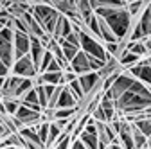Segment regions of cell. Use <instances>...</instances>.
I'll return each instance as SVG.
<instances>
[{"label":"cell","mask_w":151,"mask_h":149,"mask_svg":"<svg viewBox=\"0 0 151 149\" xmlns=\"http://www.w3.org/2000/svg\"><path fill=\"white\" fill-rule=\"evenodd\" d=\"M79 111V106H74V108H54L52 110V120L56 119H70Z\"/></svg>","instance_id":"16"},{"label":"cell","mask_w":151,"mask_h":149,"mask_svg":"<svg viewBox=\"0 0 151 149\" xmlns=\"http://www.w3.org/2000/svg\"><path fill=\"white\" fill-rule=\"evenodd\" d=\"M70 70L72 72H76L78 76H81V74H86V72H90V65H88V56L79 49L78 50V54L74 56V58L70 59Z\"/></svg>","instance_id":"8"},{"label":"cell","mask_w":151,"mask_h":149,"mask_svg":"<svg viewBox=\"0 0 151 149\" xmlns=\"http://www.w3.org/2000/svg\"><path fill=\"white\" fill-rule=\"evenodd\" d=\"M34 90H36V95H38V104L42 106V110H45L49 99H47V94H45V90H43V85H36Z\"/></svg>","instance_id":"29"},{"label":"cell","mask_w":151,"mask_h":149,"mask_svg":"<svg viewBox=\"0 0 151 149\" xmlns=\"http://www.w3.org/2000/svg\"><path fill=\"white\" fill-rule=\"evenodd\" d=\"M139 59H142V58H139L137 54H133V52H129V50H124L119 58H117V61H119V65L121 67H131V65H135V63H139Z\"/></svg>","instance_id":"18"},{"label":"cell","mask_w":151,"mask_h":149,"mask_svg":"<svg viewBox=\"0 0 151 149\" xmlns=\"http://www.w3.org/2000/svg\"><path fill=\"white\" fill-rule=\"evenodd\" d=\"M93 14L101 16L103 20L110 25V29L113 31V34L117 36V40H126L128 34L131 31V18L126 11V7H96Z\"/></svg>","instance_id":"1"},{"label":"cell","mask_w":151,"mask_h":149,"mask_svg":"<svg viewBox=\"0 0 151 149\" xmlns=\"http://www.w3.org/2000/svg\"><path fill=\"white\" fill-rule=\"evenodd\" d=\"M131 137H133V144H135V149H144L146 147V142H147V137L142 135L139 129L133 126V131H131Z\"/></svg>","instance_id":"27"},{"label":"cell","mask_w":151,"mask_h":149,"mask_svg":"<svg viewBox=\"0 0 151 149\" xmlns=\"http://www.w3.org/2000/svg\"><path fill=\"white\" fill-rule=\"evenodd\" d=\"M137 24L140 25V31L144 34V38L151 34V2H147L144 6V9L140 11V16H139Z\"/></svg>","instance_id":"11"},{"label":"cell","mask_w":151,"mask_h":149,"mask_svg":"<svg viewBox=\"0 0 151 149\" xmlns=\"http://www.w3.org/2000/svg\"><path fill=\"white\" fill-rule=\"evenodd\" d=\"M70 31H72V24H70V20H68V18H67L65 14H61V13H60L58 24H56V27H54V32H52V38H54V40L65 38V36H67Z\"/></svg>","instance_id":"12"},{"label":"cell","mask_w":151,"mask_h":149,"mask_svg":"<svg viewBox=\"0 0 151 149\" xmlns=\"http://www.w3.org/2000/svg\"><path fill=\"white\" fill-rule=\"evenodd\" d=\"M67 86L70 88V92L74 94V97L78 99V102L81 104L83 101H85V94H83V88H81V85H79V81L78 79H74V81H70V83H67Z\"/></svg>","instance_id":"24"},{"label":"cell","mask_w":151,"mask_h":149,"mask_svg":"<svg viewBox=\"0 0 151 149\" xmlns=\"http://www.w3.org/2000/svg\"><path fill=\"white\" fill-rule=\"evenodd\" d=\"M63 68H61V65L58 63V61H56L54 58L50 59V63L47 65V68H45V72H61Z\"/></svg>","instance_id":"32"},{"label":"cell","mask_w":151,"mask_h":149,"mask_svg":"<svg viewBox=\"0 0 151 149\" xmlns=\"http://www.w3.org/2000/svg\"><path fill=\"white\" fill-rule=\"evenodd\" d=\"M4 27H6V24H4V22H0V31H2Z\"/></svg>","instance_id":"38"},{"label":"cell","mask_w":151,"mask_h":149,"mask_svg":"<svg viewBox=\"0 0 151 149\" xmlns=\"http://www.w3.org/2000/svg\"><path fill=\"white\" fill-rule=\"evenodd\" d=\"M74 106H79L78 99L74 97V94L70 92V88L65 85L60 92V97H58V102H56V108H74Z\"/></svg>","instance_id":"10"},{"label":"cell","mask_w":151,"mask_h":149,"mask_svg":"<svg viewBox=\"0 0 151 149\" xmlns=\"http://www.w3.org/2000/svg\"><path fill=\"white\" fill-rule=\"evenodd\" d=\"M58 43H60V47H61V50H63V56H65V59L70 63V59L74 58L76 54H78V50H79V47H76V45H72V43H68L65 38H60L58 40Z\"/></svg>","instance_id":"17"},{"label":"cell","mask_w":151,"mask_h":149,"mask_svg":"<svg viewBox=\"0 0 151 149\" xmlns=\"http://www.w3.org/2000/svg\"><path fill=\"white\" fill-rule=\"evenodd\" d=\"M29 49H31L29 34L14 31V34H13V59H18V58H22V56L29 54Z\"/></svg>","instance_id":"6"},{"label":"cell","mask_w":151,"mask_h":149,"mask_svg":"<svg viewBox=\"0 0 151 149\" xmlns=\"http://www.w3.org/2000/svg\"><path fill=\"white\" fill-rule=\"evenodd\" d=\"M65 40H67L68 43L76 45V47H79V32H76V31H70V32L65 36Z\"/></svg>","instance_id":"31"},{"label":"cell","mask_w":151,"mask_h":149,"mask_svg":"<svg viewBox=\"0 0 151 149\" xmlns=\"http://www.w3.org/2000/svg\"><path fill=\"white\" fill-rule=\"evenodd\" d=\"M4 79H6V77H0V90H2V85H4Z\"/></svg>","instance_id":"37"},{"label":"cell","mask_w":151,"mask_h":149,"mask_svg":"<svg viewBox=\"0 0 151 149\" xmlns=\"http://www.w3.org/2000/svg\"><path fill=\"white\" fill-rule=\"evenodd\" d=\"M54 11H56V9H54L52 4H32V6H31L32 16L36 18V22L40 24L42 27H43V24L49 20V16H50Z\"/></svg>","instance_id":"9"},{"label":"cell","mask_w":151,"mask_h":149,"mask_svg":"<svg viewBox=\"0 0 151 149\" xmlns=\"http://www.w3.org/2000/svg\"><path fill=\"white\" fill-rule=\"evenodd\" d=\"M88 56V54H86ZM104 59H99V58H93V56H88V65H90V70H93V72H97V70H101L103 67H104Z\"/></svg>","instance_id":"30"},{"label":"cell","mask_w":151,"mask_h":149,"mask_svg":"<svg viewBox=\"0 0 151 149\" xmlns=\"http://www.w3.org/2000/svg\"><path fill=\"white\" fill-rule=\"evenodd\" d=\"M149 2H151V0H149Z\"/></svg>","instance_id":"41"},{"label":"cell","mask_w":151,"mask_h":149,"mask_svg":"<svg viewBox=\"0 0 151 149\" xmlns=\"http://www.w3.org/2000/svg\"><path fill=\"white\" fill-rule=\"evenodd\" d=\"M135 81V77L131 76L129 72H121L119 74V77L115 79V83H113L111 86H110V92H111V95H113V101L115 99H119L126 90H129V86H131V83Z\"/></svg>","instance_id":"7"},{"label":"cell","mask_w":151,"mask_h":149,"mask_svg":"<svg viewBox=\"0 0 151 149\" xmlns=\"http://www.w3.org/2000/svg\"><path fill=\"white\" fill-rule=\"evenodd\" d=\"M147 38H149V40H151V34H149V36H147Z\"/></svg>","instance_id":"39"},{"label":"cell","mask_w":151,"mask_h":149,"mask_svg":"<svg viewBox=\"0 0 151 149\" xmlns=\"http://www.w3.org/2000/svg\"><path fill=\"white\" fill-rule=\"evenodd\" d=\"M78 81L83 88V94H85V99L90 97L92 94H96V92H99V85H101V77L97 76V72H86V74H81V76H78Z\"/></svg>","instance_id":"5"},{"label":"cell","mask_w":151,"mask_h":149,"mask_svg":"<svg viewBox=\"0 0 151 149\" xmlns=\"http://www.w3.org/2000/svg\"><path fill=\"white\" fill-rule=\"evenodd\" d=\"M0 149H18V147H14V145H7V147H0Z\"/></svg>","instance_id":"36"},{"label":"cell","mask_w":151,"mask_h":149,"mask_svg":"<svg viewBox=\"0 0 151 149\" xmlns=\"http://www.w3.org/2000/svg\"><path fill=\"white\" fill-rule=\"evenodd\" d=\"M119 68H121V65H119L117 58H113V59L106 61V63H104V67H103L101 70H97V76H99V77H101V81H103L106 76H110L111 72H115V70H119Z\"/></svg>","instance_id":"19"},{"label":"cell","mask_w":151,"mask_h":149,"mask_svg":"<svg viewBox=\"0 0 151 149\" xmlns=\"http://www.w3.org/2000/svg\"><path fill=\"white\" fill-rule=\"evenodd\" d=\"M18 106H20V99H14V97H2V108L7 115H14Z\"/></svg>","instance_id":"20"},{"label":"cell","mask_w":151,"mask_h":149,"mask_svg":"<svg viewBox=\"0 0 151 149\" xmlns=\"http://www.w3.org/2000/svg\"><path fill=\"white\" fill-rule=\"evenodd\" d=\"M78 138H79V140L85 144V147H86V149H97V144H99V138H97V135H92V133L81 131Z\"/></svg>","instance_id":"22"},{"label":"cell","mask_w":151,"mask_h":149,"mask_svg":"<svg viewBox=\"0 0 151 149\" xmlns=\"http://www.w3.org/2000/svg\"><path fill=\"white\" fill-rule=\"evenodd\" d=\"M126 50L137 54L139 58H144V56H147V50H146V45H144L142 40H140V42H128V43H126Z\"/></svg>","instance_id":"23"},{"label":"cell","mask_w":151,"mask_h":149,"mask_svg":"<svg viewBox=\"0 0 151 149\" xmlns=\"http://www.w3.org/2000/svg\"><path fill=\"white\" fill-rule=\"evenodd\" d=\"M144 0H135V2H129V4H126V11H128V14L131 16V18H135V16H139V13L144 9Z\"/></svg>","instance_id":"25"},{"label":"cell","mask_w":151,"mask_h":149,"mask_svg":"<svg viewBox=\"0 0 151 149\" xmlns=\"http://www.w3.org/2000/svg\"><path fill=\"white\" fill-rule=\"evenodd\" d=\"M13 27L6 25L2 31H0V59H2L9 68L13 65Z\"/></svg>","instance_id":"3"},{"label":"cell","mask_w":151,"mask_h":149,"mask_svg":"<svg viewBox=\"0 0 151 149\" xmlns=\"http://www.w3.org/2000/svg\"><path fill=\"white\" fill-rule=\"evenodd\" d=\"M9 74H14V76H18V77H31V79H34L38 70H36V67H34V63L31 59V56L25 54V56H22V58H18V59L13 61V65L9 68Z\"/></svg>","instance_id":"4"},{"label":"cell","mask_w":151,"mask_h":149,"mask_svg":"<svg viewBox=\"0 0 151 149\" xmlns=\"http://www.w3.org/2000/svg\"><path fill=\"white\" fill-rule=\"evenodd\" d=\"M20 104H22V106H27V108H31V110H34V111H42V106L38 104V95H36L34 86L27 92V94H24V95L20 97Z\"/></svg>","instance_id":"13"},{"label":"cell","mask_w":151,"mask_h":149,"mask_svg":"<svg viewBox=\"0 0 151 149\" xmlns=\"http://www.w3.org/2000/svg\"><path fill=\"white\" fill-rule=\"evenodd\" d=\"M133 126L139 129V131H140L142 135H146V137H149V135H151V117H149V119H140V120H135V122H133Z\"/></svg>","instance_id":"26"},{"label":"cell","mask_w":151,"mask_h":149,"mask_svg":"<svg viewBox=\"0 0 151 149\" xmlns=\"http://www.w3.org/2000/svg\"><path fill=\"white\" fill-rule=\"evenodd\" d=\"M117 140H119V144H121L124 149H135V144H133V137H131V131L121 129V131L117 133Z\"/></svg>","instance_id":"21"},{"label":"cell","mask_w":151,"mask_h":149,"mask_svg":"<svg viewBox=\"0 0 151 149\" xmlns=\"http://www.w3.org/2000/svg\"><path fill=\"white\" fill-rule=\"evenodd\" d=\"M79 49L88 54V56H93V58H99V59H104V47L103 43H99V40H96L93 36L85 29L79 32Z\"/></svg>","instance_id":"2"},{"label":"cell","mask_w":151,"mask_h":149,"mask_svg":"<svg viewBox=\"0 0 151 149\" xmlns=\"http://www.w3.org/2000/svg\"><path fill=\"white\" fill-rule=\"evenodd\" d=\"M99 18V31H101V42H104V43H113V42H119L117 40V36L113 34V31L110 29V25L103 20L101 16H97Z\"/></svg>","instance_id":"14"},{"label":"cell","mask_w":151,"mask_h":149,"mask_svg":"<svg viewBox=\"0 0 151 149\" xmlns=\"http://www.w3.org/2000/svg\"><path fill=\"white\" fill-rule=\"evenodd\" d=\"M58 18H60V13H58V11H54V13L49 16V20L43 24V31H45V34H50V36H52L54 27H56V24H58Z\"/></svg>","instance_id":"28"},{"label":"cell","mask_w":151,"mask_h":149,"mask_svg":"<svg viewBox=\"0 0 151 149\" xmlns=\"http://www.w3.org/2000/svg\"><path fill=\"white\" fill-rule=\"evenodd\" d=\"M7 74H9V67H7L2 59H0V77H6Z\"/></svg>","instance_id":"34"},{"label":"cell","mask_w":151,"mask_h":149,"mask_svg":"<svg viewBox=\"0 0 151 149\" xmlns=\"http://www.w3.org/2000/svg\"><path fill=\"white\" fill-rule=\"evenodd\" d=\"M68 149H86V147H85V144L79 138H74V142H70V147Z\"/></svg>","instance_id":"33"},{"label":"cell","mask_w":151,"mask_h":149,"mask_svg":"<svg viewBox=\"0 0 151 149\" xmlns=\"http://www.w3.org/2000/svg\"><path fill=\"white\" fill-rule=\"evenodd\" d=\"M18 149H25V147H18Z\"/></svg>","instance_id":"40"},{"label":"cell","mask_w":151,"mask_h":149,"mask_svg":"<svg viewBox=\"0 0 151 149\" xmlns=\"http://www.w3.org/2000/svg\"><path fill=\"white\" fill-rule=\"evenodd\" d=\"M43 90H45V94H47V99L54 94V90H56V85H43ZM49 104V102H47Z\"/></svg>","instance_id":"35"},{"label":"cell","mask_w":151,"mask_h":149,"mask_svg":"<svg viewBox=\"0 0 151 149\" xmlns=\"http://www.w3.org/2000/svg\"><path fill=\"white\" fill-rule=\"evenodd\" d=\"M32 86H34V81H32L31 77H22V81L18 83V86H16L14 92H13V97H14V99H20L24 94H27Z\"/></svg>","instance_id":"15"}]
</instances>
